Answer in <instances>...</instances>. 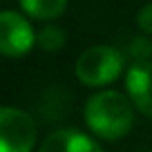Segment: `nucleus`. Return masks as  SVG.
<instances>
[{
  "label": "nucleus",
  "mask_w": 152,
  "mask_h": 152,
  "mask_svg": "<svg viewBox=\"0 0 152 152\" xmlns=\"http://www.w3.org/2000/svg\"><path fill=\"white\" fill-rule=\"evenodd\" d=\"M40 150L43 152H101L103 145L96 141V137H90L81 130L63 128L47 134V139L40 143Z\"/></svg>",
  "instance_id": "nucleus-6"
},
{
  "label": "nucleus",
  "mask_w": 152,
  "mask_h": 152,
  "mask_svg": "<svg viewBox=\"0 0 152 152\" xmlns=\"http://www.w3.org/2000/svg\"><path fill=\"white\" fill-rule=\"evenodd\" d=\"M38 143L36 121L25 110L0 107V152H31Z\"/></svg>",
  "instance_id": "nucleus-3"
},
{
  "label": "nucleus",
  "mask_w": 152,
  "mask_h": 152,
  "mask_svg": "<svg viewBox=\"0 0 152 152\" xmlns=\"http://www.w3.org/2000/svg\"><path fill=\"white\" fill-rule=\"evenodd\" d=\"M36 45L43 52H61L67 45V34L63 27L47 23L45 27H40V31H36Z\"/></svg>",
  "instance_id": "nucleus-8"
},
{
  "label": "nucleus",
  "mask_w": 152,
  "mask_h": 152,
  "mask_svg": "<svg viewBox=\"0 0 152 152\" xmlns=\"http://www.w3.org/2000/svg\"><path fill=\"white\" fill-rule=\"evenodd\" d=\"M74 74L87 87H107L123 74V56L110 45H92L78 56Z\"/></svg>",
  "instance_id": "nucleus-2"
},
{
  "label": "nucleus",
  "mask_w": 152,
  "mask_h": 152,
  "mask_svg": "<svg viewBox=\"0 0 152 152\" xmlns=\"http://www.w3.org/2000/svg\"><path fill=\"white\" fill-rule=\"evenodd\" d=\"M69 0H18L20 9L27 18L40 20V23H52L61 18L67 9Z\"/></svg>",
  "instance_id": "nucleus-7"
},
{
  "label": "nucleus",
  "mask_w": 152,
  "mask_h": 152,
  "mask_svg": "<svg viewBox=\"0 0 152 152\" xmlns=\"http://www.w3.org/2000/svg\"><path fill=\"white\" fill-rule=\"evenodd\" d=\"M128 52L132 56V61H148V58H152V36L141 34V36L132 38L128 45Z\"/></svg>",
  "instance_id": "nucleus-9"
},
{
  "label": "nucleus",
  "mask_w": 152,
  "mask_h": 152,
  "mask_svg": "<svg viewBox=\"0 0 152 152\" xmlns=\"http://www.w3.org/2000/svg\"><path fill=\"white\" fill-rule=\"evenodd\" d=\"M36 45V29L20 11H0V56L20 58Z\"/></svg>",
  "instance_id": "nucleus-4"
},
{
  "label": "nucleus",
  "mask_w": 152,
  "mask_h": 152,
  "mask_svg": "<svg viewBox=\"0 0 152 152\" xmlns=\"http://www.w3.org/2000/svg\"><path fill=\"white\" fill-rule=\"evenodd\" d=\"M83 116L96 139L119 141L134 125V105L116 90H101L87 99Z\"/></svg>",
  "instance_id": "nucleus-1"
},
{
  "label": "nucleus",
  "mask_w": 152,
  "mask_h": 152,
  "mask_svg": "<svg viewBox=\"0 0 152 152\" xmlns=\"http://www.w3.org/2000/svg\"><path fill=\"white\" fill-rule=\"evenodd\" d=\"M137 27L141 29V34L152 36V2L143 5L141 9L137 11Z\"/></svg>",
  "instance_id": "nucleus-10"
},
{
  "label": "nucleus",
  "mask_w": 152,
  "mask_h": 152,
  "mask_svg": "<svg viewBox=\"0 0 152 152\" xmlns=\"http://www.w3.org/2000/svg\"><path fill=\"white\" fill-rule=\"evenodd\" d=\"M125 92L134 110L152 119V58L134 61L125 72Z\"/></svg>",
  "instance_id": "nucleus-5"
}]
</instances>
